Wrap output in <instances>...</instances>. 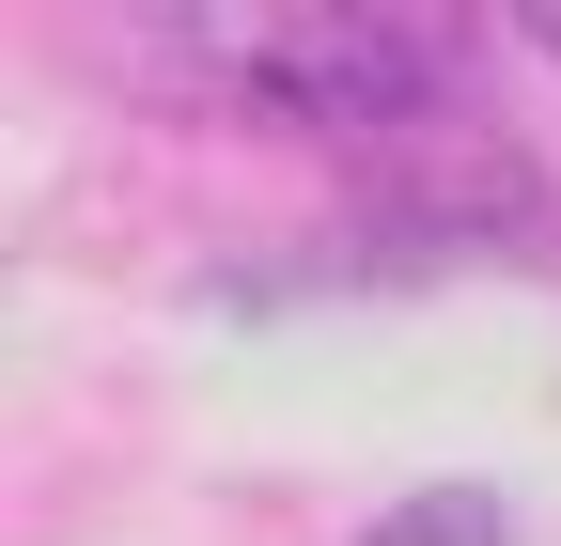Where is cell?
Segmentation results:
<instances>
[{"label":"cell","instance_id":"1","mask_svg":"<svg viewBox=\"0 0 561 546\" xmlns=\"http://www.w3.org/2000/svg\"><path fill=\"white\" fill-rule=\"evenodd\" d=\"M219 47H234L250 110H280V125H405L437 94V32H405V16H250Z\"/></svg>","mask_w":561,"mask_h":546},{"label":"cell","instance_id":"3","mask_svg":"<svg viewBox=\"0 0 561 546\" xmlns=\"http://www.w3.org/2000/svg\"><path fill=\"white\" fill-rule=\"evenodd\" d=\"M530 32H546V47H561V0H546V16H530Z\"/></svg>","mask_w":561,"mask_h":546},{"label":"cell","instance_id":"2","mask_svg":"<svg viewBox=\"0 0 561 546\" xmlns=\"http://www.w3.org/2000/svg\"><path fill=\"white\" fill-rule=\"evenodd\" d=\"M500 531H515V515L483 500V485H437V500H405V515H375L359 546H500Z\"/></svg>","mask_w":561,"mask_h":546}]
</instances>
